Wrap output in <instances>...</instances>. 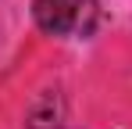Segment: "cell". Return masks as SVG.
I'll return each instance as SVG.
<instances>
[{
    "instance_id": "obj_1",
    "label": "cell",
    "mask_w": 132,
    "mask_h": 129,
    "mask_svg": "<svg viewBox=\"0 0 132 129\" xmlns=\"http://www.w3.org/2000/svg\"><path fill=\"white\" fill-rule=\"evenodd\" d=\"M32 18L46 36H89L100 18L96 0H32Z\"/></svg>"
}]
</instances>
